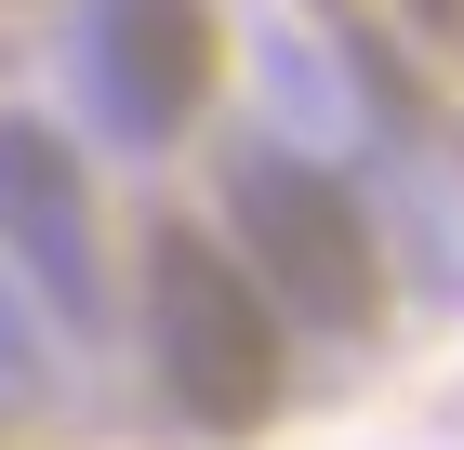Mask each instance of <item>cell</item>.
Listing matches in <instances>:
<instances>
[{
	"label": "cell",
	"instance_id": "cell-3",
	"mask_svg": "<svg viewBox=\"0 0 464 450\" xmlns=\"http://www.w3.org/2000/svg\"><path fill=\"white\" fill-rule=\"evenodd\" d=\"M107 14H120V80H133V106L173 120V106L213 80V27H199V0H107Z\"/></svg>",
	"mask_w": 464,
	"mask_h": 450
},
{
	"label": "cell",
	"instance_id": "cell-4",
	"mask_svg": "<svg viewBox=\"0 0 464 450\" xmlns=\"http://www.w3.org/2000/svg\"><path fill=\"white\" fill-rule=\"evenodd\" d=\"M411 14L438 27V53H464V0H411Z\"/></svg>",
	"mask_w": 464,
	"mask_h": 450
},
{
	"label": "cell",
	"instance_id": "cell-2",
	"mask_svg": "<svg viewBox=\"0 0 464 450\" xmlns=\"http://www.w3.org/2000/svg\"><path fill=\"white\" fill-rule=\"evenodd\" d=\"M239 265L266 278V305L305 331H372L385 318V252L372 212L305 159H239Z\"/></svg>",
	"mask_w": 464,
	"mask_h": 450
},
{
	"label": "cell",
	"instance_id": "cell-1",
	"mask_svg": "<svg viewBox=\"0 0 464 450\" xmlns=\"http://www.w3.org/2000/svg\"><path fill=\"white\" fill-rule=\"evenodd\" d=\"M146 345H160L173 411L213 424V437H252V424L292 397L279 305H266V278H252L213 225H160V239H146Z\"/></svg>",
	"mask_w": 464,
	"mask_h": 450
}]
</instances>
